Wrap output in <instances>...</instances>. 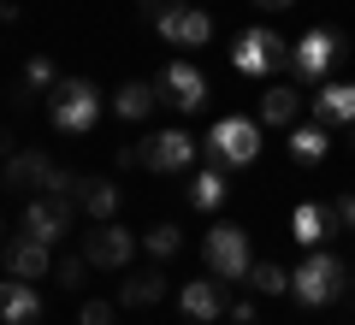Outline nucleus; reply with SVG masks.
Returning a JSON list of instances; mask_svg holds the SVG:
<instances>
[{"instance_id": "1", "label": "nucleus", "mask_w": 355, "mask_h": 325, "mask_svg": "<svg viewBox=\"0 0 355 325\" xmlns=\"http://www.w3.org/2000/svg\"><path fill=\"white\" fill-rule=\"evenodd\" d=\"M101 89L89 83V77H60V83L48 89V118L53 130H65V137H89V130L101 125Z\"/></svg>"}, {"instance_id": "2", "label": "nucleus", "mask_w": 355, "mask_h": 325, "mask_svg": "<svg viewBox=\"0 0 355 325\" xmlns=\"http://www.w3.org/2000/svg\"><path fill=\"white\" fill-rule=\"evenodd\" d=\"M343 284H349V272H343V261L326 254V249H308V261L291 272V290H296L302 308H331V301L343 296Z\"/></svg>"}, {"instance_id": "3", "label": "nucleus", "mask_w": 355, "mask_h": 325, "mask_svg": "<svg viewBox=\"0 0 355 325\" xmlns=\"http://www.w3.org/2000/svg\"><path fill=\"white\" fill-rule=\"evenodd\" d=\"M291 60H296V48L279 36V30H266V24H254V30H243L237 42H231V65H237L243 77H266V71H291Z\"/></svg>"}, {"instance_id": "4", "label": "nucleus", "mask_w": 355, "mask_h": 325, "mask_svg": "<svg viewBox=\"0 0 355 325\" xmlns=\"http://www.w3.org/2000/svg\"><path fill=\"white\" fill-rule=\"evenodd\" d=\"M202 261H207V272L214 278H225V284H249V231H237V225H214L202 237Z\"/></svg>"}, {"instance_id": "5", "label": "nucleus", "mask_w": 355, "mask_h": 325, "mask_svg": "<svg viewBox=\"0 0 355 325\" xmlns=\"http://www.w3.org/2000/svg\"><path fill=\"white\" fill-rule=\"evenodd\" d=\"M202 148L214 154V166H254V154H261V125H254V118H219Z\"/></svg>"}, {"instance_id": "6", "label": "nucleus", "mask_w": 355, "mask_h": 325, "mask_svg": "<svg viewBox=\"0 0 355 325\" xmlns=\"http://www.w3.org/2000/svg\"><path fill=\"white\" fill-rule=\"evenodd\" d=\"M154 30H160L166 48H207L214 42V18L202 6H178V0H166L160 12H154Z\"/></svg>"}, {"instance_id": "7", "label": "nucleus", "mask_w": 355, "mask_h": 325, "mask_svg": "<svg viewBox=\"0 0 355 325\" xmlns=\"http://www.w3.org/2000/svg\"><path fill=\"white\" fill-rule=\"evenodd\" d=\"M338 53H349V42H343L331 24H314L302 42H296V60H291L296 83H320V77L331 71V60H338Z\"/></svg>"}, {"instance_id": "8", "label": "nucleus", "mask_w": 355, "mask_h": 325, "mask_svg": "<svg viewBox=\"0 0 355 325\" xmlns=\"http://www.w3.org/2000/svg\"><path fill=\"white\" fill-rule=\"evenodd\" d=\"M137 160L148 166V172H184V166L196 160V137L190 130H154V137H142L137 142Z\"/></svg>"}, {"instance_id": "9", "label": "nucleus", "mask_w": 355, "mask_h": 325, "mask_svg": "<svg viewBox=\"0 0 355 325\" xmlns=\"http://www.w3.org/2000/svg\"><path fill=\"white\" fill-rule=\"evenodd\" d=\"M71 207L77 201H60V195H30L24 201V219H18V231H30L36 243H60L65 231H71Z\"/></svg>"}, {"instance_id": "10", "label": "nucleus", "mask_w": 355, "mask_h": 325, "mask_svg": "<svg viewBox=\"0 0 355 325\" xmlns=\"http://www.w3.org/2000/svg\"><path fill=\"white\" fill-rule=\"evenodd\" d=\"M214 95L207 89V77H202V65H190V60H172L160 71V100H172L178 113H202V100Z\"/></svg>"}, {"instance_id": "11", "label": "nucleus", "mask_w": 355, "mask_h": 325, "mask_svg": "<svg viewBox=\"0 0 355 325\" xmlns=\"http://www.w3.org/2000/svg\"><path fill=\"white\" fill-rule=\"evenodd\" d=\"M137 243H142V237H130L125 225H113V219H107V225H95V231L83 237V261H89V266H107V272H119V266H130Z\"/></svg>"}, {"instance_id": "12", "label": "nucleus", "mask_w": 355, "mask_h": 325, "mask_svg": "<svg viewBox=\"0 0 355 325\" xmlns=\"http://www.w3.org/2000/svg\"><path fill=\"white\" fill-rule=\"evenodd\" d=\"M0 261H6V272H12V278H30V284L53 272V249H48V243H36L30 231H18L12 243H0Z\"/></svg>"}, {"instance_id": "13", "label": "nucleus", "mask_w": 355, "mask_h": 325, "mask_svg": "<svg viewBox=\"0 0 355 325\" xmlns=\"http://www.w3.org/2000/svg\"><path fill=\"white\" fill-rule=\"evenodd\" d=\"M308 107H314V125L349 130L355 125V83H320L314 95H308Z\"/></svg>"}, {"instance_id": "14", "label": "nucleus", "mask_w": 355, "mask_h": 325, "mask_svg": "<svg viewBox=\"0 0 355 325\" xmlns=\"http://www.w3.org/2000/svg\"><path fill=\"white\" fill-rule=\"evenodd\" d=\"M48 172H53V160H48L42 148H18V154H6V160H0V177H6V189H24V195H42Z\"/></svg>"}, {"instance_id": "15", "label": "nucleus", "mask_w": 355, "mask_h": 325, "mask_svg": "<svg viewBox=\"0 0 355 325\" xmlns=\"http://www.w3.org/2000/svg\"><path fill=\"white\" fill-rule=\"evenodd\" d=\"M178 301H184V313H190V319H219V313H225L231 308V301H225V278H214V272H207V278H190V284H184V290H178Z\"/></svg>"}, {"instance_id": "16", "label": "nucleus", "mask_w": 355, "mask_h": 325, "mask_svg": "<svg viewBox=\"0 0 355 325\" xmlns=\"http://www.w3.org/2000/svg\"><path fill=\"white\" fill-rule=\"evenodd\" d=\"M36 319H42V296H36V284L6 272V284H0V325H36Z\"/></svg>"}, {"instance_id": "17", "label": "nucleus", "mask_w": 355, "mask_h": 325, "mask_svg": "<svg viewBox=\"0 0 355 325\" xmlns=\"http://www.w3.org/2000/svg\"><path fill=\"white\" fill-rule=\"evenodd\" d=\"M154 107H160V83H142V77H130V83L113 89V113L130 118V125H142Z\"/></svg>"}, {"instance_id": "18", "label": "nucleus", "mask_w": 355, "mask_h": 325, "mask_svg": "<svg viewBox=\"0 0 355 325\" xmlns=\"http://www.w3.org/2000/svg\"><path fill=\"white\" fill-rule=\"evenodd\" d=\"M291 237L302 243V249H320V243L331 237V219H326V201H296V213H291Z\"/></svg>"}, {"instance_id": "19", "label": "nucleus", "mask_w": 355, "mask_h": 325, "mask_svg": "<svg viewBox=\"0 0 355 325\" xmlns=\"http://www.w3.org/2000/svg\"><path fill=\"white\" fill-rule=\"evenodd\" d=\"M296 113H302L296 83H272V89L261 95V125H296Z\"/></svg>"}, {"instance_id": "20", "label": "nucleus", "mask_w": 355, "mask_h": 325, "mask_svg": "<svg viewBox=\"0 0 355 325\" xmlns=\"http://www.w3.org/2000/svg\"><path fill=\"white\" fill-rule=\"evenodd\" d=\"M60 83V71H53V60H42V53H30V65H24V83L12 89V107H30L36 95H48V89Z\"/></svg>"}, {"instance_id": "21", "label": "nucleus", "mask_w": 355, "mask_h": 325, "mask_svg": "<svg viewBox=\"0 0 355 325\" xmlns=\"http://www.w3.org/2000/svg\"><path fill=\"white\" fill-rule=\"evenodd\" d=\"M119 301H125V308H160L166 301V278L160 272H130L125 290H119Z\"/></svg>"}, {"instance_id": "22", "label": "nucleus", "mask_w": 355, "mask_h": 325, "mask_svg": "<svg viewBox=\"0 0 355 325\" xmlns=\"http://www.w3.org/2000/svg\"><path fill=\"white\" fill-rule=\"evenodd\" d=\"M326 148H331L326 125H291V160H302V166H320V160H326Z\"/></svg>"}, {"instance_id": "23", "label": "nucleus", "mask_w": 355, "mask_h": 325, "mask_svg": "<svg viewBox=\"0 0 355 325\" xmlns=\"http://www.w3.org/2000/svg\"><path fill=\"white\" fill-rule=\"evenodd\" d=\"M190 207H196V213L225 207V172H219V166H207V172L190 177Z\"/></svg>"}, {"instance_id": "24", "label": "nucleus", "mask_w": 355, "mask_h": 325, "mask_svg": "<svg viewBox=\"0 0 355 325\" xmlns=\"http://www.w3.org/2000/svg\"><path fill=\"white\" fill-rule=\"evenodd\" d=\"M83 213L95 219V225H107L119 213V184H107V177H89V189H83Z\"/></svg>"}, {"instance_id": "25", "label": "nucleus", "mask_w": 355, "mask_h": 325, "mask_svg": "<svg viewBox=\"0 0 355 325\" xmlns=\"http://www.w3.org/2000/svg\"><path fill=\"white\" fill-rule=\"evenodd\" d=\"M249 290L254 296H284V290H291V272H284L279 261H254L249 266Z\"/></svg>"}, {"instance_id": "26", "label": "nucleus", "mask_w": 355, "mask_h": 325, "mask_svg": "<svg viewBox=\"0 0 355 325\" xmlns=\"http://www.w3.org/2000/svg\"><path fill=\"white\" fill-rule=\"evenodd\" d=\"M142 249H148L154 261H172V254L184 249V231H178L172 219H160V225H148V231H142Z\"/></svg>"}, {"instance_id": "27", "label": "nucleus", "mask_w": 355, "mask_h": 325, "mask_svg": "<svg viewBox=\"0 0 355 325\" xmlns=\"http://www.w3.org/2000/svg\"><path fill=\"white\" fill-rule=\"evenodd\" d=\"M83 189H89V177H77V172H65V166H53V172H48V184H42V195L83 201Z\"/></svg>"}, {"instance_id": "28", "label": "nucleus", "mask_w": 355, "mask_h": 325, "mask_svg": "<svg viewBox=\"0 0 355 325\" xmlns=\"http://www.w3.org/2000/svg\"><path fill=\"white\" fill-rule=\"evenodd\" d=\"M326 219H331V231H355V195H349V189L326 195Z\"/></svg>"}, {"instance_id": "29", "label": "nucleus", "mask_w": 355, "mask_h": 325, "mask_svg": "<svg viewBox=\"0 0 355 325\" xmlns=\"http://www.w3.org/2000/svg\"><path fill=\"white\" fill-rule=\"evenodd\" d=\"M77 325H119V308H107V301H83V308H77Z\"/></svg>"}, {"instance_id": "30", "label": "nucleus", "mask_w": 355, "mask_h": 325, "mask_svg": "<svg viewBox=\"0 0 355 325\" xmlns=\"http://www.w3.org/2000/svg\"><path fill=\"white\" fill-rule=\"evenodd\" d=\"M83 272H89L83 254H65V261H60V290H77V284H83Z\"/></svg>"}, {"instance_id": "31", "label": "nucleus", "mask_w": 355, "mask_h": 325, "mask_svg": "<svg viewBox=\"0 0 355 325\" xmlns=\"http://www.w3.org/2000/svg\"><path fill=\"white\" fill-rule=\"evenodd\" d=\"M231 325H261V308H254V301H231Z\"/></svg>"}, {"instance_id": "32", "label": "nucleus", "mask_w": 355, "mask_h": 325, "mask_svg": "<svg viewBox=\"0 0 355 325\" xmlns=\"http://www.w3.org/2000/svg\"><path fill=\"white\" fill-rule=\"evenodd\" d=\"M261 6L266 12H284V6H296V0H261Z\"/></svg>"}, {"instance_id": "33", "label": "nucleus", "mask_w": 355, "mask_h": 325, "mask_svg": "<svg viewBox=\"0 0 355 325\" xmlns=\"http://www.w3.org/2000/svg\"><path fill=\"white\" fill-rule=\"evenodd\" d=\"M160 6H166V0H142V12H148V18H154V12H160Z\"/></svg>"}, {"instance_id": "34", "label": "nucleus", "mask_w": 355, "mask_h": 325, "mask_svg": "<svg viewBox=\"0 0 355 325\" xmlns=\"http://www.w3.org/2000/svg\"><path fill=\"white\" fill-rule=\"evenodd\" d=\"M343 142H349V148H355V125H349V130H343Z\"/></svg>"}, {"instance_id": "35", "label": "nucleus", "mask_w": 355, "mask_h": 325, "mask_svg": "<svg viewBox=\"0 0 355 325\" xmlns=\"http://www.w3.org/2000/svg\"><path fill=\"white\" fill-rule=\"evenodd\" d=\"M0 243H6V219H0Z\"/></svg>"}, {"instance_id": "36", "label": "nucleus", "mask_w": 355, "mask_h": 325, "mask_svg": "<svg viewBox=\"0 0 355 325\" xmlns=\"http://www.w3.org/2000/svg\"><path fill=\"white\" fill-rule=\"evenodd\" d=\"M349 290H355V266H349Z\"/></svg>"}, {"instance_id": "37", "label": "nucleus", "mask_w": 355, "mask_h": 325, "mask_svg": "<svg viewBox=\"0 0 355 325\" xmlns=\"http://www.w3.org/2000/svg\"><path fill=\"white\" fill-rule=\"evenodd\" d=\"M184 325H202V319H184Z\"/></svg>"}, {"instance_id": "38", "label": "nucleus", "mask_w": 355, "mask_h": 325, "mask_svg": "<svg viewBox=\"0 0 355 325\" xmlns=\"http://www.w3.org/2000/svg\"><path fill=\"white\" fill-rule=\"evenodd\" d=\"M0 6H6V0H0Z\"/></svg>"}]
</instances>
